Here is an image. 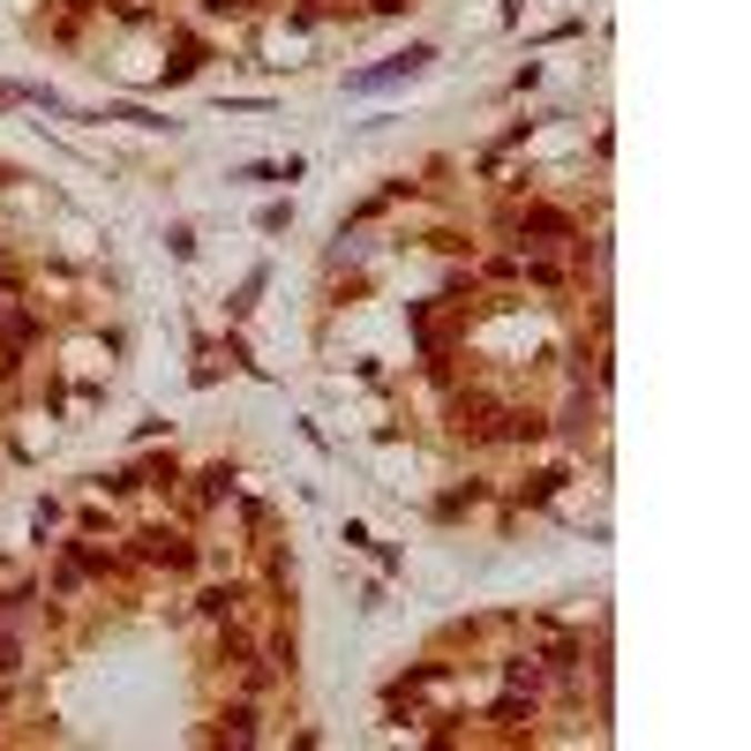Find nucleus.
<instances>
[{
	"label": "nucleus",
	"mask_w": 751,
	"mask_h": 751,
	"mask_svg": "<svg viewBox=\"0 0 751 751\" xmlns=\"http://www.w3.org/2000/svg\"><path fill=\"white\" fill-rule=\"evenodd\" d=\"M143 557H151V563H166V571H188V563H196V541H188V533L151 527V533H143Z\"/></svg>",
	"instance_id": "obj_1"
},
{
	"label": "nucleus",
	"mask_w": 751,
	"mask_h": 751,
	"mask_svg": "<svg viewBox=\"0 0 751 751\" xmlns=\"http://www.w3.org/2000/svg\"><path fill=\"white\" fill-rule=\"evenodd\" d=\"M31 309H0V353H8V361H16V353H23V346H31Z\"/></svg>",
	"instance_id": "obj_2"
},
{
	"label": "nucleus",
	"mask_w": 751,
	"mask_h": 751,
	"mask_svg": "<svg viewBox=\"0 0 751 751\" xmlns=\"http://www.w3.org/2000/svg\"><path fill=\"white\" fill-rule=\"evenodd\" d=\"M519 226H527V233H557V241L571 233V219H563V211H527Z\"/></svg>",
	"instance_id": "obj_3"
},
{
	"label": "nucleus",
	"mask_w": 751,
	"mask_h": 751,
	"mask_svg": "<svg viewBox=\"0 0 751 751\" xmlns=\"http://www.w3.org/2000/svg\"><path fill=\"white\" fill-rule=\"evenodd\" d=\"M241 601H249V594H241V587H211V594H203V609H211V617H233Z\"/></svg>",
	"instance_id": "obj_4"
},
{
	"label": "nucleus",
	"mask_w": 751,
	"mask_h": 751,
	"mask_svg": "<svg viewBox=\"0 0 751 751\" xmlns=\"http://www.w3.org/2000/svg\"><path fill=\"white\" fill-rule=\"evenodd\" d=\"M219 737H233V744H249V737H256V714H249V707H233V714H226V729H219Z\"/></svg>",
	"instance_id": "obj_5"
},
{
	"label": "nucleus",
	"mask_w": 751,
	"mask_h": 751,
	"mask_svg": "<svg viewBox=\"0 0 751 751\" xmlns=\"http://www.w3.org/2000/svg\"><path fill=\"white\" fill-rule=\"evenodd\" d=\"M16 654H23V647H16V631L0 624V677H8V669H16Z\"/></svg>",
	"instance_id": "obj_6"
},
{
	"label": "nucleus",
	"mask_w": 751,
	"mask_h": 751,
	"mask_svg": "<svg viewBox=\"0 0 751 751\" xmlns=\"http://www.w3.org/2000/svg\"><path fill=\"white\" fill-rule=\"evenodd\" d=\"M211 8H256V0H211Z\"/></svg>",
	"instance_id": "obj_7"
}]
</instances>
